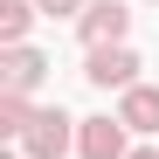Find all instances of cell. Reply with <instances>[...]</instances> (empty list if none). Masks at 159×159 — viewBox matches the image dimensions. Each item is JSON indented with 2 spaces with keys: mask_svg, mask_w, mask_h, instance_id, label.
Instances as JSON below:
<instances>
[{
  "mask_svg": "<svg viewBox=\"0 0 159 159\" xmlns=\"http://www.w3.org/2000/svg\"><path fill=\"white\" fill-rule=\"evenodd\" d=\"M28 125H35V97H14V90H0V131L21 145V139H28Z\"/></svg>",
  "mask_w": 159,
  "mask_h": 159,
  "instance_id": "ba28073f",
  "label": "cell"
},
{
  "mask_svg": "<svg viewBox=\"0 0 159 159\" xmlns=\"http://www.w3.org/2000/svg\"><path fill=\"white\" fill-rule=\"evenodd\" d=\"M118 125H125V131H139V139H152V131H159V83L125 90V97H118Z\"/></svg>",
  "mask_w": 159,
  "mask_h": 159,
  "instance_id": "8992f818",
  "label": "cell"
},
{
  "mask_svg": "<svg viewBox=\"0 0 159 159\" xmlns=\"http://www.w3.org/2000/svg\"><path fill=\"white\" fill-rule=\"evenodd\" d=\"M131 159H159V145H131Z\"/></svg>",
  "mask_w": 159,
  "mask_h": 159,
  "instance_id": "30bf717a",
  "label": "cell"
},
{
  "mask_svg": "<svg viewBox=\"0 0 159 159\" xmlns=\"http://www.w3.org/2000/svg\"><path fill=\"white\" fill-rule=\"evenodd\" d=\"M76 125H83V118H69L62 104H56V111H35L28 139H21V159H62L76 145Z\"/></svg>",
  "mask_w": 159,
  "mask_h": 159,
  "instance_id": "7a4b0ae2",
  "label": "cell"
},
{
  "mask_svg": "<svg viewBox=\"0 0 159 159\" xmlns=\"http://www.w3.org/2000/svg\"><path fill=\"white\" fill-rule=\"evenodd\" d=\"M145 62H139V48H131V42H118V48H90V56H83V83L90 90H139L145 83V76H139Z\"/></svg>",
  "mask_w": 159,
  "mask_h": 159,
  "instance_id": "6da1fadb",
  "label": "cell"
},
{
  "mask_svg": "<svg viewBox=\"0 0 159 159\" xmlns=\"http://www.w3.org/2000/svg\"><path fill=\"white\" fill-rule=\"evenodd\" d=\"M42 76H48V56L35 42H21V48H0V90H14V97H35L42 90Z\"/></svg>",
  "mask_w": 159,
  "mask_h": 159,
  "instance_id": "5b68a950",
  "label": "cell"
},
{
  "mask_svg": "<svg viewBox=\"0 0 159 159\" xmlns=\"http://www.w3.org/2000/svg\"><path fill=\"white\" fill-rule=\"evenodd\" d=\"M76 159H131V131L118 125V111L76 125Z\"/></svg>",
  "mask_w": 159,
  "mask_h": 159,
  "instance_id": "277c9868",
  "label": "cell"
},
{
  "mask_svg": "<svg viewBox=\"0 0 159 159\" xmlns=\"http://www.w3.org/2000/svg\"><path fill=\"white\" fill-rule=\"evenodd\" d=\"M152 7H159V0H152Z\"/></svg>",
  "mask_w": 159,
  "mask_h": 159,
  "instance_id": "8fae6325",
  "label": "cell"
},
{
  "mask_svg": "<svg viewBox=\"0 0 159 159\" xmlns=\"http://www.w3.org/2000/svg\"><path fill=\"white\" fill-rule=\"evenodd\" d=\"M35 7H42L48 21H83V7H90V0H35Z\"/></svg>",
  "mask_w": 159,
  "mask_h": 159,
  "instance_id": "9c48e42d",
  "label": "cell"
},
{
  "mask_svg": "<svg viewBox=\"0 0 159 159\" xmlns=\"http://www.w3.org/2000/svg\"><path fill=\"white\" fill-rule=\"evenodd\" d=\"M35 21H42V7H35V0H0V48H21Z\"/></svg>",
  "mask_w": 159,
  "mask_h": 159,
  "instance_id": "52a82bcc",
  "label": "cell"
},
{
  "mask_svg": "<svg viewBox=\"0 0 159 159\" xmlns=\"http://www.w3.org/2000/svg\"><path fill=\"white\" fill-rule=\"evenodd\" d=\"M76 35H83V56H90V48H118L131 35V7H125V0H90L83 21H76Z\"/></svg>",
  "mask_w": 159,
  "mask_h": 159,
  "instance_id": "3957f363",
  "label": "cell"
}]
</instances>
